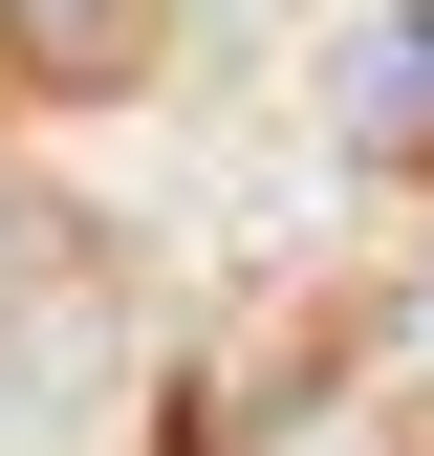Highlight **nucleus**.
<instances>
[{
    "label": "nucleus",
    "mask_w": 434,
    "mask_h": 456,
    "mask_svg": "<svg viewBox=\"0 0 434 456\" xmlns=\"http://www.w3.org/2000/svg\"><path fill=\"white\" fill-rule=\"evenodd\" d=\"M174 66V0H0V87L22 109H131Z\"/></svg>",
    "instance_id": "obj_1"
},
{
    "label": "nucleus",
    "mask_w": 434,
    "mask_h": 456,
    "mask_svg": "<svg viewBox=\"0 0 434 456\" xmlns=\"http://www.w3.org/2000/svg\"><path fill=\"white\" fill-rule=\"evenodd\" d=\"M348 131H369V152H413V131H434V0H391V22L348 44Z\"/></svg>",
    "instance_id": "obj_2"
},
{
    "label": "nucleus",
    "mask_w": 434,
    "mask_h": 456,
    "mask_svg": "<svg viewBox=\"0 0 434 456\" xmlns=\"http://www.w3.org/2000/svg\"><path fill=\"white\" fill-rule=\"evenodd\" d=\"M66 348H87V326H0V456L66 435Z\"/></svg>",
    "instance_id": "obj_3"
}]
</instances>
